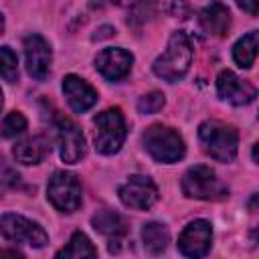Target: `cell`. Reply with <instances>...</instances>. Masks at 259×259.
I'll return each mask as SVG.
<instances>
[{
    "instance_id": "obj_2",
    "label": "cell",
    "mask_w": 259,
    "mask_h": 259,
    "mask_svg": "<svg viewBox=\"0 0 259 259\" xmlns=\"http://www.w3.org/2000/svg\"><path fill=\"white\" fill-rule=\"evenodd\" d=\"M198 140L204 152L219 162H233L239 150V134L231 123L206 119L198 125Z\"/></svg>"
},
{
    "instance_id": "obj_29",
    "label": "cell",
    "mask_w": 259,
    "mask_h": 259,
    "mask_svg": "<svg viewBox=\"0 0 259 259\" xmlns=\"http://www.w3.org/2000/svg\"><path fill=\"white\" fill-rule=\"evenodd\" d=\"M2 105H4V99H2V91H0V109H2Z\"/></svg>"
},
{
    "instance_id": "obj_21",
    "label": "cell",
    "mask_w": 259,
    "mask_h": 259,
    "mask_svg": "<svg viewBox=\"0 0 259 259\" xmlns=\"http://www.w3.org/2000/svg\"><path fill=\"white\" fill-rule=\"evenodd\" d=\"M111 2L130 10L127 22H132V24H142L152 14V0H111Z\"/></svg>"
},
{
    "instance_id": "obj_9",
    "label": "cell",
    "mask_w": 259,
    "mask_h": 259,
    "mask_svg": "<svg viewBox=\"0 0 259 259\" xmlns=\"http://www.w3.org/2000/svg\"><path fill=\"white\" fill-rule=\"evenodd\" d=\"M212 245V227L204 219L190 221L178 237V251L186 257H204Z\"/></svg>"
},
{
    "instance_id": "obj_11",
    "label": "cell",
    "mask_w": 259,
    "mask_h": 259,
    "mask_svg": "<svg viewBox=\"0 0 259 259\" xmlns=\"http://www.w3.org/2000/svg\"><path fill=\"white\" fill-rule=\"evenodd\" d=\"M24 59H26V71L36 81H45L51 71V45L40 34H28L24 38Z\"/></svg>"
},
{
    "instance_id": "obj_25",
    "label": "cell",
    "mask_w": 259,
    "mask_h": 259,
    "mask_svg": "<svg viewBox=\"0 0 259 259\" xmlns=\"http://www.w3.org/2000/svg\"><path fill=\"white\" fill-rule=\"evenodd\" d=\"M164 8L170 16H176V18H186L188 14L186 0H164Z\"/></svg>"
},
{
    "instance_id": "obj_15",
    "label": "cell",
    "mask_w": 259,
    "mask_h": 259,
    "mask_svg": "<svg viewBox=\"0 0 259 259\" xmlns=\"http://www.w3.org/2000/svg\"><path fill=\"white\" fill-rule=\"evenodd\" d=\"M63 93L75 113H83L97 103V91L77 75H67L63 79Z\"/></svg>"
},
{
    "instance_id": "obj_13",
    "label": "cell",
    "mask_w": 259,
    "mask_h": 259,
    "mask_svg": "<svg viewBox=\"0 0 259 259\" xmlns=\"http://www.w3.org/2000/svg\"><path fill=\"white\" fill-rule=\"evenodd\" d=\"M134 55L125 49H103L95 57V69L107 79V81H121L132 71Z\"/></svg>"
},
{
    "instance_id": "obj_10",
    "label": "cell",
    "mask_w": 259,
    "mask_h": 259,
    "mask_svg": "<svg viewBox=\"0 0 259 259\" xmlns=\"http://www.w3.org/2000/svg\"><path fill=\"white\" fill-rule=\"evenodd\" d=\"M57 138H59V154L67 164H77L85 156V136L77 123L69 117L57 119Z\"/></svg>"
},
{
    "instance_id": "obj_28",
    "label": "cell",
    "mask_w": 259,
    "mask_h": 259,
    "mask_svg": "<svg viewBox=\"0 0 259 259\" xmlns=\"http://www.w3.org/2000/svg\"><path fill=\"white\" fill-rule=\"evenodd\" d=\"M2 30H4V16L0 14V34H2Z\"/></svg>"
},
{
    "instance_id": "obj_7",
    "label": "cell",
    "mask_w": 259,
    "mask_h": 259,
    "mask_svg": "<svg viewBox=\"0 0 259 259\" xmlns=\"http://www.w3.org/2000/svg\"><path fill=\"white\" fill-rule=\"evenodd\" d=\"M47 196L51 204L61 212H75L81 206V182L71 172H55L47 184Z\"/></svg>"
},
{
    "instance_id": "obj_12",
    "label": "cell",
    "mask_w": 259,
    "mask_h": 259,
    "mask_svg": "<svg viewBox=\"0 0 259 259\" xmlns=\"http://www.w3.org/2000/svg\"><path fill=\"white\" fill-rule=\"evenodd\" d=\"M217 93L223 101H229L231 105H247L255 99L257 89L253 83L237 77L233 71L225 69L217 77Z\"/></svg>"
},
{
    "instance_id": "obj_19",
    "label": "cell",
    "mask_w": 259,
    "mask_h": 259,
    "mask_svg": "<svg viewBox=\"0 0 259 259\" xmlns=\"http://www.w3.org/2000/svg\"><path fill=\"white\" fill-rule=\"evenodd\" d=\"M257 30H251L247 32L245 36H241L235 47H233V59L239 67L243 69H251L253 63H255V57H257Z\"/></svg>"
},
{
    "instance_id": "obj_20",
    "label": "cell",
    "mask_w": 259,
    "mask_h": 259,
    "mask_svg": "<svg viewBox=\"0 0 259 259\" xmlns=\"http://www.w3.org/2000/svg\"><path fill=\"white\" fill-rule=\"evenodd\" d=\"M57 257H73V259H83V257H97V249L93 247V243L89 241V237L81 231H75L67 243V247H63Z\"/></svg>"
},
{
    "instance_id": "obj_27",
    "label": "cell",
    "mask_w": 259,
    "mask_h": 259,
    "mask_svg": "<svg viewBox=\"0 0 259 259\" xmlns=\"http://www.w3.org/2000/svg\"><path fill=\"white\" fill-rule=\"evenodd\" d=\"M0 255H10V257H22V253H20V251H16V249H0Z\"/></svg>"
},
{
    "instance_id": "obj_26",
    "label": "cell",
    "mask_w": 259,
    "mask_h": 259,
    "mask_svg": "<svg viewBox=\"0 0 259 259\" xmlns=\"http://www.w3.org/2000/svg\"><path fill=\"white\" fill-rule=\"evenodd\" d=\"M237 4H239V8L249 12L251 16H255L257 10H259V0H237Z\"/></svg>"
},
{
    "instance_id": "obj_22",
    "label": "cell",
    "mask_w": 259,
    "mask_h": 259,
    "mask_svg": "<svg viewBox=\"0 0 259 259\" xmlns=\"http://www.w3.org/2000/svg\"><path fill=\"white\" fill-rule=\"evenodd\" d=\"M0 77L14 83L18 77V59L10 47H0Z\"/></svg>"
},
{
    "instance_id": "obj_1",
    "label": "cell",
    "mask_w": 259,
    "mask_h": 259,
    "mask_svg": "<svg viewBox=\"0 0 259 259\" xmlns=\"http://www.w3.org/2000/svg\"><path fill=\"white\" fill-rule=\"evenodd\" d=\"M190 63H192L190 38L182 30H174L168 38L166 51L154 61L152 71L156 77H160L168 83H176L188 73Z\"/></svg>"
},
{
    "instance_id": "obj_17",
    "label": "cell",
    "mask_w": 259,
    "mask_h": 259,
    "mask_svg": "<svg viewBox=\"0 0 259 259\" xmlns=\"http://www.w3.org/2000/svg\"><path fill=\"white\" fill-rule=\"evenodd\" d=\"M51 146H49V140L45 136H34V138H28V140H22L14 146L12 154L16 158V162L24 164V166H32V164H38L45 160V156L49 154Z\"/></svg>"
},
{
    "instance_id": "obj_3",
    "label": "cell",
    "mask_w": 259,
    "mask_h": 259,
    "mask_svg": "<svg viewBox=\"0 0 259 259\" xmlns=\"http://www.w3.org/2000/svg\"><path fill=\"white\" fill-rule=\"evenodd\" d=\"M142 144H144L146 152L156 162H162V164H174V162L182 160L184 152H186L182 136L176 130L162 125V123L150 125L142 136Z\"/></svg>"
},
{
    "instance_id": "obj_8",
    "label": "cell",
    "mask_w": 259,
    "mask_h": 259,
    "mask_svg": "<svg viewBox=\"0 0 259 259\" xmlns=\"http://www.w3.org/2000/svg\"><path fill=\"white\" fill-rule=\"evenodd\" d=\"M119 200L134 210H148L158 200V186L150 176L134 174L117 188Z\"/></svg>"
},
{
    "instance_id": "obj_16",
    "label": "cell",
    "mask_w": 259,
    "mask_h": 259,
    "mask_svg": "<svg viewBox=\"0 0 259 259\" xmlns=\"http://www.w3.org/2000/svg\"><path fill=\"white\" fill-rule=\"evenodd\" d=\"M198 22L206 34L225 36L231 26V12L223 2H210L200 10Z\"/></svg>"
},
{
    "instance_id": "obj_18",
    "label": "cell",
    "mask_w": 259,
    "mask_h": 259,
    "mask_svg": "<svg viewBox=\"0 0 259 259\" xmlns=\"http://www.w3.org/2000/svg\"><path fill=\"white\" fill-rule=\"evenodd\" d=\"M142 241L152 255H160L170 243V233L162 223H148L142 229Z\"/></svg>"
},
{
    "instance_id": "obj_6",
    "label": "cell",
    "mask_w": 259,
    "mask_h": 259,
    "mask_svg": "<svg viewBox=\"0 0 259 259\" xmlns=\"http://www.w3.org/2000/svg\"><path fill=\"white\" fill-rule=\"evenodd\" d=\"M0 235L12 243H24L34 249H42L49 243V235L38 223L16 212H6L0 217Z\"/></svg>"
},
{
    "instance_id": "obj_24",
    "label": "cell",
    "mask_w": 259,
    "mask_h": 259,
    "mask_svg": "<svg viewBox=\"0 0 259 259\" xmlns=\"http://www.w3.org/2000/svg\"><path fill=\"white\" fill-rule=\"evenodd\" d=\"M164 103H166L164 93H160V91H152V93L140 97V101H138V111L144 113V115L158 113V111L164 107Z\"/></svg>"
},
{
    "instance_id": "obj_4",
    "label": "cell",
    "mask_w": 259,
    "mask_h": 259,
    "mask_svg": "<svg viewBox=\"0 0 259 259\" xmlns=\"http://www.w3.org/2000/svg\"><path fill=\"white\" fill-rule=\"evenodd\" d=\"M182 192L188 198L196 200H225L229 196V188L217 178L214 170L208 166H192L182 176Z\"/></svg>"
},
{
    "instance_id": "obj_5",
    "label": "cell",
    "mask_w": 259,
    "mask_h": 259,
    "mask_svg": "<svg viewBox=\"0 0 259 259\" xmlns=\"http://www.w3.org/2000/svg\"><path fill=\"white\" fill-rule=\"evenodd\" d=\"M95 150L111 156L119 152L125 140V119L119 107H109L95 115Z\"/></svg>"
},
{
    "instance_id": "obj_14",
    "label": "cell",
    "mask_w": 259,
    "mask_h": 259,
    "mask_svg": "<svg viewBox=\"0 0 259 259\" xmlns=\"http://www.w3.org/2000/svg\"><path fill=\"white\" fill-rule=\"evenodd\" d=\"M91 225L97 233H101L105 239H107V249L109 253H117L119 247H121V241L123 237L127 235V225L123 221L121 214L113 212V210H99L97 214H93L91 219Z\"/></svg>"
},
{
    "instance_id": "obj_23",
    "label": "cell",
    "mask_w": 259,
    "mask_h": 259,
    "mask_svg": "<svg viewBox=\"0 0 259 259\" xmlns=\"http://www.w3.org/2000/svg\"><path fill=\"white\" fill-rule=\"evenodd\" d=\"M26 130V117L20 111H10L2 123H0V134L4 138H16Z\"/></svg>"
}]
</instances>
